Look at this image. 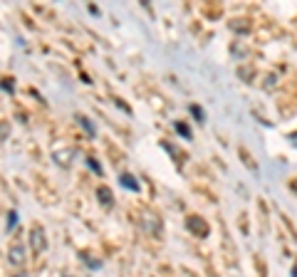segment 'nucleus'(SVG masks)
Instances as JSON below:
<instances>
[{
	"label": "nucleus",
	"instance_id": "8",
	"mask_svg": "<svg viewBox=\"0 0 297 277\" xmlns=\"http://www.w3.org/2000/svg\"><path fill=\"white\" fill-rule=\"evenodd\" d=\"M80 258H82L85 265H87V267H92V270H99V267H102V263H97V260H94L92 255H87V252H80Z\"/></svg>",
	"mask_w": 297,
	"mask_h": 277
},
{
	"label": "nucleus",
	"instance_id": "10",
	"mask_svg": "<svg viewBox=\"0 0 297 277\" xmlns=\"http://www.w3.org/2000/svg\"><path fill=\"white\" fill-rule=\"evenodd\" d=\"M15 225H17V213H8V223H5V228H8V230H13Z\"/></svg>",
	"mask_w": 297,
	"mask_h": 277
},
{
	"label": "nucleus",
	"instance_id": "4",
	"mask_svg": "<svg viewBox=\"0 0 297 277\" xmlns=\"http://www.w3.org/2000/svg\"><path fill=\"white\" fill-rule=\"evenodd\" d=\"M97 198H99V203H102V206H112V203H114L112 191H109L107 186H99V188H97Z\"/></svg>",
	"mask_w": 297,
	"mask_h": 277
},
{
	"label": "nucleus",
	"instance_id": "13",
	"mask_svg": "<svg viewBox=\"0 0 297 277\" xmlns=\"http://www.w3.org/2000/svg\"><path fill=\"white\" fill-rule=\"evenodd\" d=\"M8 122H3V124H0V141H3V138H5V134H8Z\"/></svg>",
	"mask_w": 297,
	"mask_h": 277
},
{
	"label": "nucleus",
	"instance_id": "3",
	"mask_svg": "<svg viewBox=\"0 0 297 277\" xmlns=\"http://www.w3.org/2000/svg\"><path fill=\"white\" fill-rule=\"evenodd\" d=\"M8 260H10V265L20 267V265L25 263V248L23 245H13V248L8 250Z\"/></svg>",
	"mask_w": 297,
	"mask_h": 277
},
{
	"label": "nucleus",
	"instance_id": "6",
	"mask_svg": "<svg viewBox=\"0 0 297 277\" xmlns=\"http://www.w3.org/2000/svg\"><path fill=\"white\" fill-rule=\"evenodd\" d=\"M122 186H124V188H129V191H139V183H136V179H134V176H131V173H122Z\"/></svg>",
	"mask_w": 297,
	"mask_h": 277
},
{
	"label": "nucleus",
	"instance_id": "16",
	"mask_svg": "<svg viewBox=\"0 0 297 277\" xmlns=\"http://www.w3.org/2000/svg\"><path fill=\"white\" fill-rule=\"evenodd\" d=\"M13 277H25V275H23V272H17V275H13Z\"/></svg>",
	"mask_w": 297,
	"mask_h": 277
},
{
	"label": "nucleus",
	"instance_id": "2",
	"mask_svg": "<svg viewBox=\"0 0 297 277\" xmlns=\"http://www.w3.org/2000/svg\"><path fill=\"white\" fill-rule=\"evenodd\" d=\"M30 245H32L35 252H43L45 245H47V243H45V230L40 225H35V228L30 230Z\"/></svg>",
	"mask_w": 297,
	"mask_h": 277
},
{
	"label": "nucleus",
	"instance_id": "12",
	"mask_svg": "<svg viewBox=\"0 0 297 277\" xmlns=\"http://www.w3.org/2000/svg\"><path fill=\"white\" fill-rule=\"evenodd\" d=\"M191 114L196 116V122H203V111H201V107H196V104H193V107H191Z\"/></svg>",
	"mask_w": 297,
	"mask_h": 277
},
{
	"label": "nucleus",
	"instance_id": "17",
	"mask_svg": "<svg viewBox=\"0 0 297 277\" xmlns=\"http://www.w3.org/2000/svg\"><path fill=\"white\" fill-rule=\"evenodd\" d=\"M62 277H70V275H62Z\"/></svg>",
	"mask_w": 297,
	"mask_h": 277
},
{
	"label": "nucleus",
	"instance_id": "14",
	"mask_svg": "<svg viewBox=\"0 0 297 277\" xmlns=\"http://www.w3.org/2000/svg\"><path fill=\"white\" fill-rule=\"evenodd\" d=\"M290 141H292V144L297 146V131H292V134H290Z\"/></svg>",
	"mask_w": 297,
	"mask_h": 277
},
{
	"label": "nucleus",
	"instance_id": "5",
	"mask_svg": "<svg viewBox=\"0 0 297 277\" xmlns=\"http://www.w3.org/2000/svg\"><path fill=\"white\" fill-rule=\"evenodd\" d=\"M55 159H57V164H62V166H67V164H72V159H74V149H65V151H55Z\"/></svg>",
	"mask_w": 297,
	"mask_h": 277
},
{
	"label": "nucleus",
	"instance_id": "9",
	"mask_svg": "<svg viewBox=\"0 0 297 277\" xmlns=\"http://www.w3.org/2000/svg\"><path fill=\"white\" fill-rule=\"evenodd\" d=\"M176 131H179L184 138H191V129H188L186 124H181V122H176Z\"/></svg>",
	"mask_w": 297,
	"mask_h": 277
},
{
	"label": "nucleus",
	"instance_id": "11",
	"mask_svg": "<svg viewBox=\"0 0 297 277\" xmlns=\"http://www.w3.org/2000/svg\"><path fill=\"white\" fill-rule=\"evenodd\" d=\"M87 166L92 168V171H94L97 176H99V173H102V166H99V164H97V159H87Z\"/></svg>",
	"mask_w": 297,
	"mask_h": 277
},
{
	"label": "nucleus",
	"instance_id": "15",
	"mask_svg": "<svg viewBox=\"0 0 297 277\" xmlns=\"http://www.w3.org/2000/svg\"><path fill=\"white\" fill-rule=\"evenodd\" d=\"M292 277H297V265H295V270H292Z\"/></svg>",
	"mask_w": 297,
	"mask_h": 277
},
{
	"label": "nucleus",
	"instance_id": "1",
	"mask_svg": "<svg viewBox=\"0 0 297 277\" xmlns=\"http://www.w3.org/2000/svg\"><path fill=\"white\" fill-rule=\"evenodd\" d=\"M186 228H188L196 238H206V235H208V223L203 221L201 215H188V218H186Z\"/></svg>",
	"mask_w": 297,
	"mask_h": 277
},
{
	"label": "nucleus",
	"instance_id": "7",
	"mask_svg": "<svg viewBox=\"0 0 297 277\" xmlns=\"http://www.w3.org/2000/svg\"><path fill=\"white\" fill-rule=\"evenodd\" d=\"M77 122H80V124H82V129H85V131H89L92 136L97 134V129H94V124H92V122H89L87 116H82V114H77Z\"/></svg>",
	"mask_w": 297,
	"mask_h": 277
}]
</instances>
